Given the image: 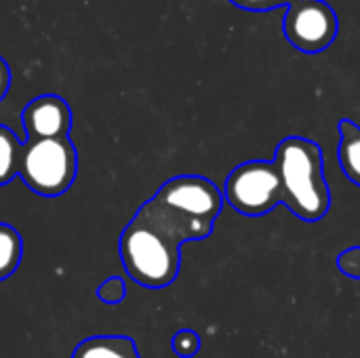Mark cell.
Here are the masks:
<instances>
[{
  "instance_id": "obj_10",
  "label": "cell",
  "mask_w": 360,
  "mask_h": 358,
  "mask_svg": "<svg viewBox=\"0 0 360 358\" xmlns=\"http://www.w3.org/2000/svg\"><path fill=\"white\" fill-rule=\"evenodd\" d=\"M23 257V238L11 224H0V283L11 279Z\"/></svg>"
},
{
  "instance_id": "obj_16",
  "label": "cell",
  "mask_w": 360,
  "mask_h": 358,
  "mask_svg": "<svg viewBox=\"0 0 360 358\" xmlns=\"http://www.w3.org/2000/svg\"><path fill=\"white\" fill-rule=\"evenodd\" d=\"M8 87H11V70H8L6 61L0 57V101L4 99Z\"/></svg>"
},
{
  "instance_id": "obj_4",
  "label": "cell",
  "mask_w": 360,
  "mask_h": 358,
  "mask_svg": "<svg viewBox=\"0 0 360 358\" xmlns=\"http://www.w3.org/2000/svg\"><path fill=\"white\" fill-rule=\"evenodd\" d=\"M17 175L38 196L65 194L78 175V152L70 137L25 139L21 143Z\"/></svg>"
},
{
  "instance_id": "obj_12",
  "label": "cell",
  "mask_w": 360,
  "mask_h": 358,
  "mask_svg": "<svg viewBox=\"0 0 360 358\" xmlns=\"http://www.w3.org/2000/svg\"><path fill=\"white\" fill-rule=\"evenodd\" d=\"M171 348L179 358H194L200 350V335L192 329H181L173 335Z\"/></svg>"
},
{
  "instance_id": "obj_8",
  "label": "cell",
  "mask_w": 360,
  "mask_h": 358,
  "mask_svg": "<svg viewBox=\"0 0 360 358\" xmlns=\"http://www.w3.org/2000/svg\"><path fill=\"white\" fill-rule=\"evenodd\" d=\"M72 358H141V354L129 335H93L74 348Z\"/></svg>"
},
{
  "instance_id": "obj_14",
  "label": "cell",
  "mask_w": 360,
  "mask_h": 358,
  "mask_svg": "<svg viewBox=\"0 0 360 358\" xmlns=\"http://www.w3.org/2000/svg\"><path fill=\"white\" fill-rule=\"evenodd\" d=\"M338 268L344 276L360 281V247H350L338 257Z\"/></svg>"
},
{
  "instance_id": "obj_1",
  "label": "cell",
  "mask_w": 360,
  "mask_h": 358,
  "mask_svg": "<svg viewBox=\"0 0 360 358\" xmlns=\"http://www.w3.org/2000/svg\"><path fill=\"white\" fill-rule=\"evenodd\" d=\"M224 203V192L211 179L179 175L165 181L146 207L186 245L211 236Z\"/></svg>"
},
{
  "instance_id": "obj_5",
  "label": "cell",
  "mask_w": 360,
  "mask_h": 358,
  "mask_svg": "<svg viewBox=\"0 0 360 358\" xmlns=\"http://www.w3.org/2000/svg\"><path fill=\"white\" fill-rule=\"evenodd\" d=\"M224 200L240 215L259 217L283 205V188L276 165L249 160L230 171L224 186Z\"/></svg>"
},
{
  "instance_id": "obj_7",
  "label": "cell",
  "mask_w": 360,
  "mask_h": 358,
  "mask_svg": "<svg viewBox=\"0 0 360 358\" xmlns=\"http://www.w3.org/2000/svg\"><path fill=\"white\" fill-rule=\"evenodd\" d=\"M21 120L27 139L68 137L72 129V110L59 95H40L25 106Z\"/></svg>"
},
{
  "instance_id": "obj_2",
  "label": "cell",
  "mask_w": 360,
  "mask_h": 358,
  "mask_svg": "<svg viewBox=\"0 0 360 358\" xmlns=\"http://www.w3.org/2000/svg\"><path fill=\"white\" fill-rule=\"evenodd\" d=\"M181 247L184 243L141 205L122 230L120 260L131 281L146 289H165L179 274Z\"/></svg>"
},
{
  "instance_id": "obj_11",
  "label": "cell",
  "mask_w": 360,
  "mask_h": 358,
  "mask_svg": "<svg viewBox=\"0 0 360 358\" xmlns=\"http://www.w3.org/2000/svg\"><path fill=\"white\" fill-rule=\"evenodd\" d=\"M19 154H21V141L11 129L0 124V186H6L15 179Z\"/></svg>"
},
{
  "instance_id": "obj_15",
  "label": "cell",
  "mask_w": 360,
  "mask_h": 358,
  "mask_svg": "<svg viewBox=\"0 0 360 358\" xmlns=\"http://www.w3.org/2000/svg\"><path fill=\"white\" fill-rule=\"evenodd\" d=\"M230 2L249 13H270L278 6H291L300 0H230Z\"/></svg>"
},
{
  "instance_id": "obj_6",
  "label": "cell",
  "mask_w": 360,
  "mask_h": 358,
  "mask_svg": "<svg viewBox=\"0 0 360 358\" xmlns=\"http://www.w3.org/2000/svg\"><path fill=\"white\" fill-rule=\"evenodd\" d=\"M283 32L291 46L316 55L335 42L340 19L335 8L325 0H300L289 6L283 19Z\"/></svg>"
},
{
  "instance_id": "obj_13",
  "label": "cell",
  "mask_w": 360,
  "mask_h": 358,
  "mask_svg": "<svg viewBox=\"0 0 360 358\" xmlns=\"http://www.w3.org/2000/svg\"><path fill=\"white\" fill-rule=\"evenodd\" d=\"M95 295H97V300H101V302H105V304H110V306H116V304H120V302L124 300V295H127V285H124V281H122L120 276H110V279H105V281L97 287Z\"/></svg>"
},
{
  "instance_id": "obj_9",
  "label": "cell",
  "mask_w": 360,
  "mask_h": 358,
  "mask_svg": "<svg viewBox=\"0 0 360 358\" xmlns=\"http://www.w3.org/2000/svg\"><path fill=\"white\" fill-rule=\"evenodd\" d=\"M338 160L342 173L360 188V127L348 118L340 120Z\"/></svg>"
},
{
  "instance_id": "obj_3",
  "label": "cell",
  "mask_w": 360,
  "mask_h": 358,
  "mask_svg": "<svg viewBox=\"0 0 360 358\" xmlns=\"http://www.w3.org/2000/svg\"><path fill=\"white\" fill-rule=\"evenodd\" d=\"M278 169L283 205L302 222H321L331 209V190L325 177L323 150L306 137H285L272 160Z\"/></svg>"
}]
</instances>
